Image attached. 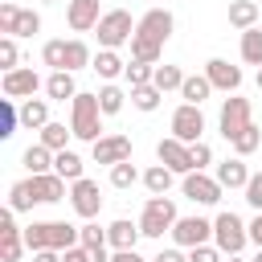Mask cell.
Returning <instances> with one entry per match:
<instances>
[{
	"instance_id": "cell-51",
	"label": "cell",
	"mask_w": 262,
	"mask_h": 262,
	"mask_svg": "<svg viewBox=\"0 0 262 262\" xmlns=\"http://www.w3.org/2000/svg\"><path fill=\"white\" fill-rule=\"evenodd\" d=\"M151 262H188V254H184L180 246H168V250H160Z\"/></svg>"
},
{
	"instance_id": "cell-6",
	"label": "cell",
	"mask_w": 262,
	"mask_h": 262,
	"mask_svg": "<svg viewBox=\"0 0 262 262\" xmlns=\"http://www.w3.org/2000/svg\"><path fill=\"white\" fill-rule=\"evenodd\" d=\"M41 86H45V82H41V74H37L33 66H16V70H8V74L0 78V90H4V98H16V102L33 98Z\"/></svg>"
},
{
	"instance_id": "cell-39",
	"label": "cell",
	"mask_w": 262,
	"mask_h": 262,
	"mask_svg": "<svg viewBox=\"0 0 262 262\" xmlns=\"http://www.w3.org/2000/svg\"><path fill=\"white\" fill-rule=\"evenodd\" d=\"M151 82H156L164 94H168V90H180V86H184V70L164 61V66H156V78H151Z\"/></svg>"
},
{
	"instance_id": "cell-13",
	"label": "cell",
	"mask_w": 262,
	"mask_h": 262,
	"mask_svg": "<svg viewBox=\"0 0 262 262\" xmlns=\"http://www.w3.org/2000/svg\"><path fill=\"white\" fill-rule=\"evenodd\" d=\"M90 156H94V164L115 168V164L131 160V139H127V135H102V139L90 143Z\"/></svg>"
},
{
	"instance_id": "cell-5",
	"label": "cell",
	"mask_w": 262,
	"mask_h": 262,
	"mask_svg": "<svg viewBox=\"0 0 262 262\" xmlns=\"http://www.w3.org/2000/svg\"><path fill=\"white\" fill-rule=\"evenodd\" d=\"M250 123H254V106H250V98H242V94H229V98L221 102V115H217V127H221L225 143H229L237 131H246Z\"/></svg>"
},
{
	"instance_id": "cell-29",
	"label": "cell",
	"mask_w": 262,
	"mask_h": 262,
	"mask_svg": "<svg viewBox=\"0 0 262 262\" xmlns=\"http://www.w3.org/2000/svg\"><path fill=\"white\" fill-rule=\"evenodd\" d=\"M209 94H213V82H209L205 74H184V86H180V98H184V102L201 106Z\"/></svg>"
},
{
	"instance_id": "cell-15",
	"label": "cell",
	"mask_w": 262,
	"mask_h": 262,
	"mask_svg": "<svg viewBox=\"0 0 262 262\" xmlns=\"http://www.w3.org/2000/svg\"><path fill=\"white\" fill-rule=\"evenodd\" d=\"M66 20H70L74 33H90V29H98L102 8H98V0H70L66 4Z\"/></svg>"
},
{
	"instance_id": "cell-54",
	"label": "cell",
	"mask_w": 262,
	"mask_h": 262,
	"mask_svg": "<svg viewBox=\"0 0 262 262\" xmlns=\"http://www.w3.org/2000/svg\"><path fill=\"white\" fill-rule=\"evenodd\" d=\"M250 242H254V246H262V213L250 221Z\"/></svg>"
},
{
	"instance_id": "cell-58",
	"label": "cell",
	"mask_w": 262,
	"mask_h": 262,
	"mask_svg": "<svg viewBox=\"0 0 262 262\" xmlns=\"http://www.w3.org/2000/svg\"><path fill=\"white\" fill-rule=\"evenodd\" d=\"M41 4H57V0H41Z\"/></svg>"
},
{
	"instance_id": "cell-23",
	"label": "cell",
	"mask_w": 262,
	"mask_h": 262,
	"mask_svg": "<svg viewBox=\"0 0 262 262\" xmlns=\"http://www.w3.org/2000/svg\"><path fill=\"white\" fill-rule=\"evenodd\" d=\"M258 16H262V8H258L254 0H229V25H233L237 33L254 29V25H258Z\"/></svg>"
},
{
	"instance_id": "cell-45",
	"label": "cell",
	"mask_w": 262,
	"mask_h": 262,
	"mask_svg": "<svg viewBox=\"0 0 262 262\" xmlns=\"http://www.w3.org/2000/svg\"><path fill=\"white\" fill-rule=\"evenodd\" d=\"M16 16H20V8L12 0H0V33L4 37H16Z\"/></svg>"
},
{
	"instance_id": "cell-50",
	"label": "cell",
	"mask_w": 262,
	"mask_h": 262,
	"mask_svg": "<svg viewBox=\"0 0 262 262\" xmlns=\"http://www.w3.org/2000/svg\"><path fill=\"white\" fill-rule=\"evenodd\" d=\"M61 262H94V254L78 242V246H70V250H61Z\"/></svg>"
},
{
	"instance_id": "cell-42",
	"label": "cell",
	"mask_w": 262,
	"mask_h": 262,
	"mask_svg": "<svg viewBox=\"0 0 262 262\" xmlns=\"http://www.w3.org/2000/svg\"><path fill=\"white\" fill-rule=\"evenodd\" d=\"M41 61L49 70H66V41H45L41 45Z\"/></svg>"
},
{
	"instance_id": "cell-7",
	"label": "cell",
	"mask_w": 262,
	"mask_h": 262,
	"mask_svg": "<svg viewBox=\"0 0 262 262\" xmlns=\"http://www.w3.org/2000/svg\"><path fill=\"white\" fill-rule=\"evenodd\" d=\"M172 242H176L180 250L205 246V242H213V221H209V217H176V225H172Z\"/></svg>"
},
{
	"instance_id": "cell-34",
	"label": "cell",
	"mask_w": 262,
	"mask_h": 262,
	"mask_svg": "<svg viewBox=\"0 0 262 262\" xmlns=\"http://www.w3.org/2000/svg\"><path fill=\"white\" fill-rule=\"evenodd\" d=\"M70 135H74V127H66V123H45L41 127V143L49 147V151H66V143H70Z\"/></svg>"
},
{
	"instance_id": "cell-30",
	"label": "cell",
	"mask_w": 262,
	"mask_h": 262,
	"mask_svg": "<svg viewBox=\"0 0 262 262\" xmlns=\"http://www.w3.org/2000/svg\"><path fill=\"white\" fill-rule=\"evenodd\" d=\"M53 172H57V176H66V180L74 184V180H82L86 164H82V156H78L74 147H66V151H57V156H53Z\"/></svg>"
},
{
	"instance_id": "cell-14",
	"label": "cell",
	"mask_w": 262,
	"mask_h": 262,
	"mask_svg": "<svg viewBox=\"0 0 262 262\" xmlns=\"http://www.w3.org/2000/svg\"><path fill=\"white\" fill-rule=\"evenodd\" d=\"M205 78L213 82V90H225V94H237V86H242V70L229 66L225 57H209L205 61Z\"/></svg>"
},
{
	"instance_id": "cell-49",
	"label": "cell",
	"mask_w": 262,
	"mask_h": 262,
	"mask_svg": "<svg viewBox=\"0 0 262 262\" xmlns=\"http://www.w3.org/2000/svg\"><path fill=\"white\" fill-rule=\"evenodd\" d=\"M209 164H213V147H209L205 139H196V143H192V172H205Z\"/></svg>"
},
{
	"instance_id": "cell-8",
	"label": "cell",
	"mask_w": 262,
	"mask_h": 262,
	"mask_svg": "<svg viewBox=\"0 0 262 262\" xmlns=\"http://www.w3.org/2000/svg\"><path fill=\"white\" fill-rule=\"evenodd\" d=\"M25 229L16 225V209H4L0 213V262H20L25 254Z\"/></svg>"
},
{
	"instance_id": "cell-28",
	"label": "cell",
	"mask_w": 262,
	"mask_h": 262,
	"mask_svg": "<svg viewBox=\"0 0 262 262\" xmlns=\"http://www.w3.org/2000/svg\"><path fill=\"white\" fill-rule=\"evenodd\" d=\"M160 57H164V45L156 37H147V33H135L131 37V61H151L156 66Z\"/></svg>"
},
{
	"instance_id": "cell-55",
	"label": "cell",
	"mask_w": 262,
	"mask_h": 262,
	"mask_svg": "<svg viewBox=\"0 0 262 262\" xmlns=\"http://www.w3.org/2000/svg\"><path fill=\"white\" fill-rule=\"evenodd\" d=\"M229 262H246V258H242V254H229Z\"/></svg>"
},
{
	"instance_id": "cell-22",
	"label": "cell",
	"mask_w": 262,
	"mask_h": 262,
	"mask_svg": "<svg viewBox=\"0 0 262 262\" xmlns=\"http://www.w3.org/2000/svg\"><path fill=\"white\" fill-rule=\"evenodd\" d=\"M49 123V98H25L20 102V127L25 131H41Z\"/></svg>"
},
{
	"instance_id": "cell-47",
	"label": "cell",
	"mask_w": 262,
	"mask_h": 262,
	"mask_svg": "<svg viewBox=\"0 0 262 262\" xmlns=\"http://www.w3.org/2000/svg\"><path fill=\"white\" fill-rule=\"evenodd\" d=\"M242 192H246V205L262 213V172H250V180H246V188H242Z\"/></svg>"
},
{
	"instance_id": "cell-37",
	"label": "cell",
	"mask_w": 262,
	"mask_h": 262,
	"mask_svg": "<svg viewBox=\"0 0 262 262\" xmlns=\"http://www.w3.org/2000/svg\"><path fill=\"white\" fill-rule=\"evenodd\" d=\"M242 61L246 66H262V29H246L242 33Z\"/></svg>"
},
{
	"instance_id": "cell-46",
	"label": "cell",
	"mask_w": 262,
	"mask_h": 262,
	"mask_svg": "<svg viewBox=\"0 0 262 262\" xmlns=\"http://www.w3.org/2000/svg\"><path fill=\"white\" fill-rule=\"evenodd\" d=\"M16 61H20V49H16V37H0V70L8 74V70H16Z\"/></svg>"
},
{
	"instance_id": "cell-44",
	"label": "cell",
	"mask_w": 262,
	"mask_h": 262,
	"mask_svg": "<svg viewBox=\"0 0 262 262\" xmlns=\"http://www.w3.org/2000/svg\"><path fill=\"white\" fill-rule=\"evenodd\" d=\"M82 246H86V250H102V246H111V242H106V229H102L98 221H86V225H82Z\"/></svg>"
},
{
	"instance_id": "cell-36",
	"label": "cell",
	"mask_w": 262,
	"mask_h": 262,
	"mask_svg": "<svg viewBox=\"0 0 262 262\" xmlns=\"http://www.w3.org/2000/svg\"><path fill=\"white\" fill-rule=\"evenodd\" d=\"M229 143H233V156H254V151H258V143H262V127H258V123H250V127H246V131H237Z\"/></svg>"
},
{
	"instance_id": "cell-57",
	"label": "cell",
	"mask_w": 262,
	"mask_h": 262,
	"mask_svg": "<svg viewBox=\"0 0 262 262\" xmlns=\"http://www.w3.org/2000/svg\"><path fill=\"white\" fill-rule=\"evenodd\" d=\"M258 90H262V66H258Z\"/></svg>"
},
{
	"instance_id": "cell-52",
	"label": "cell",
	"mask_w": 262,
	"mask_h": 262,
	"mask_svg": "<svg viewBox=\"0 0 262 262\" xmlns=\"http://www.w3.org/2000/svg\"><path fill=\"white\" fill-rule=\"evenodd\" d=\"M111 262H147V258H143L139 250H115V254H111Z\"/></svg>"
},
{
	"instance_id": "cell-11",
	"label": "cell",
	"mask_w": 262,
	"mask_h": 262,
	"mask_svg": "<svg viewBox=\"0 0 262 262\" xmlns=\"http://www.w3.org/2000/svg\"><path fill=\"white\" fill-rule=\"evenodd\" d=\"M172 135L184 139V143H196V139L205 135V115H201V106L180 102V106L172 111Z\"/></svg>"
},
{
	"instance_id": "cell-43",
	"label": "cell",
	"mask_w": 262,
	"mask_h": 262,
	"mask_svg": "<svg viewBox=\"0 0 262 262\" xmlns=\"http://www.w3.org/2000/svg\"><path fill=\"white\" fill-rule=\"evenodd\" d=\"M37 33H41V12L20 8V16H16V37H37Z\"/></svg>"
},
{
	"instance_id": "cell-40",
	"label": "cell",
	"mask_w": 262,
	"mask_h": 262,
	"mask_svg": "<svg viewBox=\"0 0 262 262\" xmlns=\"http://www.w3.org/2000/svg\"><path fill=\"white\" fill-rule=\"evenodd\" d=\"M25 246H29V254L49 250V221H29L25 225Z\"/></svg>"
},
{
	"instance_id": "cell-16",
	"label": "cell",
	"mask_w": 262,
	"mask_h": 262,
	"mask_svg": "<svg viewBox=\"0 0 262 262\" xmlns=\"http://www.w3.org/2000/svg\"><path fill=\"white\" fill-rule=\"evenodd\" d=\"M172 29H176V16H172L168 8H147V12L139 16V25H135V33H147V37H156L160 45L172 37Z\"/></svg>"
},
{
	"instance_id": "cell-26",
	"label": "cell",
	"mask_w": 262,
	"mask_h": 262,
	"mask_svg": "<svg viewBox=\"0 0 262 262\" xmlns=\"http://www.w3.org/2000/svg\"><path fill=\"white\" fill-rule=\"evenodd\" d=\"M33 205H41V201H37L33 176H25V180H16V184L8 188V209H16V213H29Z\"/></svg>"
},
{
	"instance_id": "cell-41",
	"label": "cell",
	"mask_w": 262,
	"mask_h": 262,
	"mask_svg": "<svg viewBox=\"0 0 262 262\" xmlns=\"http://www.w3.org/2000/svg\"><path fill=\"white\" fill-rule=\"evenodd\" d=\"M127 86L135 90V86H151V78H156V66L151 61H127Z\"/></svg>"
},
{
	"instance_id": "cell-1",
	"label": "cell",
	"mask_w": 262,
	"mask_h": 262,
	"mask_svg": "<svg viewBox=\"0 0 262 262\" xmlns=\"http://www.w3.org/2000/svg\"><path fill=\"white\" fill-rule=\"evenodd\" d=\"M70 127H74V139H86V143L102 139V106H98V90H94V94H86V90L74 94V102H70Z\"/></svg>"
},
{
	"instance_id": "cell-21",
	"label": "cell",
	"mask_w": 262,
	"mask_h": 262,
	"mask_svg": "<svg viewBox=\"0 0 262 262\" xmlns=\"http://www.w3.org/2000/svg\"><path fill=\"white\" fill-rule=\"evenodd\" d=\"M90 70H94L102 82H115V78H123V74H127V61L119 57V49H98V53H94V61H90Z\"/></svg>"
},
{
	"instance_id": "cell-27",
	"label": "cell",
	"mask_w": 262,
	"mask_h": 262,
	"mask_svg": "<svg viewBox=\"0 0 262 262\" xmlns=\"http://www.w3.org/2000/svg\"><path fill=\"white\" fill-rule=\"evenodd\" d=\"M82 242V225H70V221H49V250H70Z\"/></svg>"
},
{
	"instance_id": "cell-31",
	"label": "cell",
	"mask_w": 262,
	"mask_h": 262,
	"mask_svg": "<svg viewBox=\"0 0 262 262\" xmlns=\"http://www.w3.org/2000/svg\"><path fill=\"white\" fill-rule=\"evenodd\" d=\"M127 98H131V94H127L123 86H115V82H102V86H98V106H102V115H119V111L127 106Z\"/></svg>"
},
{
	"instance_id": "cell-35",
	"label": "cell",
	"mask_w": 262,
	"mask_h": 262,
	"mask_svg": "<svg viewBox=\"0 0 262 262\" xmlns=\"http://www.w3.org/2000/svg\"><path fill=\"white\" fill-rule=\"evenodd\" d=\"M143 180V172L131 164V160H123V164H115L111 168V188H119V192H127V188H135Z\"/></svg>"
},
{
	"instance_id": "cell-25",
	"label": "cell",
	"mask_w": 262,
	"mask_h": 262,
	"mask_svg": "<svg viewBox=\"0 0 262 262\" xmlns=\"http://www.w3.org/2000/svg\"><path fill=\"white\" fill-rule=\"evenodd\" d=\"M172 180H176V172H172L168 164H151V168L143 172V188H147L151 196H168Z\"/></svg>"
},
{
	"instance_id": "cell-20",
	"label": "cell",
	"mask_w": 262,
	"mask_h": 262,
	"mask_svg": "<svg viewBox=\"0 0 262 262\" xmlns=\"http://www.w3.org/2000/svg\"><path fill=\"white\" fill-rule=\"evenodd\" d=\"M139 237H143L139 221L119 217V221H111V225H106V242H111V250H135V242H139Z\"/></svg>"
},
{
	"instance_id": "cell-9",
	"label": "cell",
	"mask_w": 262,
	"mask_h": 262,
	"mask_svg": "<svg viewBox=\"0 0 262 262\" xmlns=\"http://www.w3.org/2000/svg\"><path fill=\"white\" fill-rule=\"evenodd\" d=\"M156 160H160V164H168L176 176H188V172H192V143H184V139L168 135V139H160V143H156Z\"/></svg>"
},
{
	"instance_id": "cell-53",
	"label": "cell",
	"mask_w": 262,
	"mask_h": 262,
	"mask_svg": "<svg viewBox=\"0 0 262 262\" xmlns=\"http://www.w3.org/2000/svg\"><path fill=\"white\" fill-rule=\"evenodd\" d=\"M33 262H61V250H37Z\"/></svg>"
},
{
	"instance_id": "cell-24",
	"label": "cell",
	"mask_w": 262,
	"mask_h": 262,
	"mask_svg": "<svg viewBox=\"0 0 262 262\" xmlns=\"http://www.w3.org/2000/svg\"><path fill=\"white\" fill-rule=\"evenodd\" d=\"M53 156L57 151H49L41 139L33 143V147H25V156H20V164L29 168V176H41V172H53Z\"/></svg>"
},
{
	"instance_id": "cell-56",
	"label": "cell",
	"mask_w": 262,
	"mask_h": 262,
	"mask_svg": "<svg viewBox=\"0 0 262 262\" xmlns=\"http://www.w3.org/2000/svg\"><path fill=\"white\" fill-rule=\"evenodd\" d=\"M250 262H262V246H258V254H254V258H250Z\"/></svg>"
},
{
	"instance_id": "cell-32",
	"label": "cell",
	"mask_w": 262,
	"mask_h": 262,
	"mask_svg": "<svg viewBox=\"0 0 262 262\" xmlns=\"http://www.w3.org/2000/svg\"><path fill=\"white\" fill-rule=\"evenodd\" d=\"M160 102H164V90L151 82V86H135L131 90V106L135 111H143V115H151V111H160Z\"/></svg>"
},
{
	"instance_id": "cell-3",
	"label": "cell",
	"mask_w": 262,
	"mask_h": 262,
	"mask_svg": "<svg viewBox=\"0 0 262 262\" xmlns=\"http://www.w3.org/2000/svg\"><path fill=\"white\" fill-rule=\"evenodd\" d=\"M176 201L172 196H147L143 201V213H139V229H143V237H164V233H172V225H176Z\"/></svg>"
},
{
	"instance_id": "cell-2",
	"label": "cell",
	"mask_w": 262,
	"mask_h": 262,
	"mask_svg": "<svg viewBox=\"0 0 262 262\" xmlns=\"http://www.w3.org/2000/svg\"><path fill=\"white\" fill-rule=\"evenodd\" d=\"M135 25H139V20H131L127 8L102 12V20H98V29H94V33H98V49H123V45H131Z\"/></svg>"
},
{
	"instance_id": "cell-18",
	"label": "cell",
	"mask_w": 262,
	"mask_h": 262,
	"mask_svg": "<svg viewBox=\"0 0 262 262\" xmlns=\"http://www.w3.org/2000/svg\"><path fill=\"white\" fill-rule=\"evenodd\" d=\"M217 180H221V188H246V180H250V168H246V156H229V160H221L217 164V172H213Z\"/></svg>"
},
{
	"instance_id": "cell-48",
	"label": "cell",
	"mask_w": 262,
	"mask_h": 262,
	"mask_svg": "<svg viewBox=\"0 0 262 262\" xmlns=\"http://www.w3.org/2000/svg\"><path fill=\"white\" fill-rule=\"evenodd\" d=\"M188 262H225V254H221L213 242H205V246H192V250H188Z\"/></svg>"
},
{
	"instance_id": "cell-12",
	"label": "cell",
	"mask_w": 262,
	"mask_h": 262,
	"mask_svg": "<svg viewBox=\"0 0 262 262\" xmlns=\"http://www.w3.org/2000/svg\"><path fill=\"white\" fill-rule=\"evenodd\" d=\"M70 205H74V213L82 217V221H94L98 217V209H102V192H98V184L94 180H74L70 184Z\"/></svg>"
},
{
	"instance_id": "cell-38",
	"label": "cell",
	"mask_w": 262,
	"mask_h": 262,
	"mask_svg": "<svg viewBox=\"0 0 262 262\" xmlns=\"http://www.w3.org/2000/svg\"><path fill=\"white\" fill-rule=\"evenodd\" d=\"M16 127H20V106H16V98H0V135L12 139Z\"/></svg>"
},
{
	"instance_id": "cell-19",
	"label": "cell",
	"mask_w": 262,
	"mask_h": 262,
	"mask_svg": "<svg viewBox=\"0 0 262 262\" xmlns=\"http://www.w3.org/2000/svg\"><path fill=\"white\" fill-rule=\"evenodd\" d=\"M66 176H57V172H41V176H33V188H37V201L41 205H57V201H66L70 192H66Z\"/></svg>"
},
{
	"instance_id": "cell-17",
	"label": "cell",
	"mask_w": 262,
	"mask_h": 262,
	"mask_svg": "<svg viewBox=\"0 0 262 262\" xmlns=\"http://www.w3.org/2000/svg\"><path fill=\"white\" fill-rule=\"evenodd\" d=\"M45 94H49V102H74V94H78L74 70H49V78H45Z\"/></svg>"
},
{
	"instance_id": "cell-33",
	"label": "cell",
	"mask_w": 262,
	"mask_h": 262,
	"mask_svg": "<svg viewBox=\"0 0 262 262\" xmlns=\"http://www.w3.org/2000/svg\"><path fill=\"white\" fill-rule=\"evenodd\" d=\"M90 61H94L90 45H86L82 37H70V41H66V70H86Z\"/></svg>"
},
{
	"instance_id": "cell-4",
	"label": "cell",
	"mask_w": 262,
	"mask_h": 262,
	"mask_svg": "<svg viewBox=\"0 0 262 262\" xmlns=\"http://www.w3.org/2000/svg\"><path fill=\"white\" fill-rule=\"evenodd\" d=\"M246 242H250V225L237 217V213H217L213 217V246L229 258V254H242L246 250Z\"/></svg>"
},
{
	"instance_id": "cell-10",
	"label": "cell",
	"mask_w": 262,
	"mask_h": 262,
	"mask_svg": "<svg viewBox=\"0 0 262 262\" xmlns=\"http://www.w3.org/2000/svg\"><path fill=\"white\" fill-rule=\"evenodd\" d=\"M180 188H184V196L192 201V205H217L221 201V180L217 176H209V172H188L184 180H180Z\"/></svg>"
}]
</instances>
